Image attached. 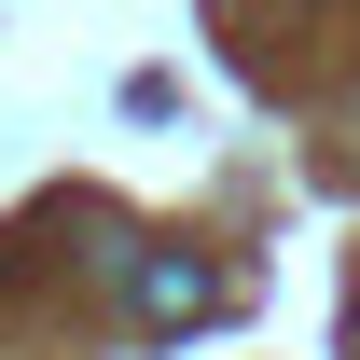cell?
<instances>
[{
  "instance_id": "cell-1",
  "label": "cell",
  "mask_w": 360,
  "mask_h": 360,
  "mask_svg": "<svg viewBox=\"0 0 360 360\" xmlns=\"http://www.w3.org/2000/svg\"><path fill=\"white\" fill-rule=\"evenodd\" d=\"M125 291H139V319H153V333H194V319H222V264H194V250H153Z\"/></svg>"
}]
</instances>
